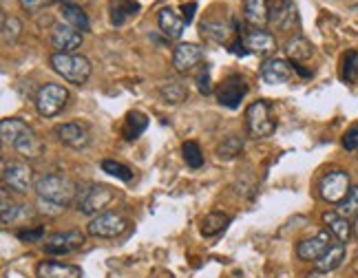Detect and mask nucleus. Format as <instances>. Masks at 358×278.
<instances>
[{
	"mask_svg": "<svg viewBox=\"0 0 358 278\" xmlns=\"http://www.w3.org/2000/svg\"><path fill=\"white\" fill-rule=\"evenodd\" d=\"M69 100V91L60 85H43L36 93V110L43 117H56Z\"/></svg>",
	"mask_w": 358,
	"mask_h": 278,
	"instance_id": "5",
	"label": "nucleus"
},
{
	"mask_svg": "<svg viewBox=\"0 0 358 278\" xmlns=\"http://www.w3.org/2000/svg\"><path fill=\"white\" fill-rule=\"evenodd\" d=\"M60 13H62V20L66 24H71L73 29H78V31H89L91 29L89 16H87L82 7H78V5H62Z\"/></svg>",
	"mask_w": 358,
	"mask_h": 278,
	"instance_id": "27",
	"label": "nucleus"
},
{
	"mask_svg": "<svg viewBox=\"0 0 358 278\" xmlns=\"http://www.w3.org/2000/svg\"><path fill=\"white\" fill-rule=\"evenodd\" d=\"M332 245V234H329L327 230L323 232H316L314 236H308V239L299 241L296 245V256L301 261H319L325 249Z\"/></svg>",
	"mask_w": 358,
	"mask_h": 278,
	"instance_id": "13",
	"label": "nucleus"
},
{
	"mask_svg": "<svg viewBox=\"0 0 358 278\" xmlns=\"http://www.w3.org/2000/svg\"><path fill=\"white\" fill-rule=\"evenodd\" d=\"M285 53H287V58H290L294 64H299V62H306V60L312 58V55H314V47H312L310 40H306L303 36H294V38L287 40Z\"/></svg>",
	"mask_w": 358,
	"mask_h": 278,
	"instance_id": "25",
	"label": "nucleus"
},
{
	"mask_svg": "<svg viewBox=\"0 0 358 278\" xmlns=\"http://www.w3.org/2000/svg\"><path fill=\"white\" fill-rule=\"evenodd\" d=\"M159 93L169 104H182L186 100V95H188V91H186V87L182 85V82H175V80L164 82V85L159 87Z\"/></svg>",
	"mask_w": 358,
	"mask_h": 278,
	"instance_id": "31",
	"label": "nucleus"
},
{
	"mask_svg": "<svg viewBox=\"0 0 358 278\" xmlns=\"http://www.w3.org/2000/svg\"><path fill=\"white\" fill-rule=\"evenodd\" d=\"M127 219L115 212H102L98 217H93L87 226V232L95 239H115V236L127 232Z\"/></svg>",
	"mask_w": 358,
	"mask_h": 278,
	"instance_id": "9",
	"label": "nucleus"
},
{
	"mask_svg": "<svg viewBox=\"0 0 358 278\" xmlns=\"http://www.w3.org/2000/svg\"><path fill=\"white\" fill-rule=\"evenodd\" d=\"M85 241H87V236L80 230H66V232H56L47 236L43 247L49 256H66V254H73L76 249H80L85 245Z\"/></svg>",
	"mask_w": 358,
	"mask_h": 278,
	"instance_id": "8",
	"label": "nucleus"
},
{
	"mask_svg": "<svg viewBox=\"0 0 358 278\" xmlns=\"http://www.w3.org/2000/svg\"><path fill=\"white\" fill-rule=\"evenodd\" d=\"M341 78L345 82H356V78H358V51L352 49L345 53V58H343Z\"/></svg>",
	"mask_w": 358,
	"mask_h": 278,
	"instance_id": "35",
	"label": "nucleus"
},
{
	"mask_svg": "<svg viewBox=\"0 0 358 278\" xmlns=\"http://www.w3.org/2000/svg\"><path fill=\"white\" fill-rule=\"evenodd\" d=\"M292 71H294V66L283 60V58H268L264 60V64H261V80L266 82V85H285L287 80L292 78Z\"/></svg>",
	"mask_w": 358,
	"mask_h": 278,
	"instance_id": "15",
	"label": "nucleus"
},
{
	"mask_svg": "<svg viewBox=\"0 0 358 278\" xmlns=\"http://www.w3.org/2000/svg\"><path fill=\"white\" fill-rule=\"evenodd\" d=\"M16 236L20 241L24 243H38V241H43V236H45V228L43 226H38L34 230H18Z\"/></svg>",
	"mask_w": 358,
	"mask_h": 278,
	"instance_id": "39",
	"label": "nucleus"
},
{
	"mask_svg": "<svg viewBox=\"0 0 358 278\" xmlns=\"http://www.w3.org/2000/svg\"><path fill=\"white\" fill-rule=\"evenodd\" d=\"M36 192H38V199L49 201V203L60 205V207H66V205L73 203L76 194H78V186L69 177L51 173V175H43L38 179Z\"/></svg>",
	"mask_w": 358,
	"mask_h": 278,
	"instance_id": "2",
	"label": "nucleus"
},
{
	"mask_svg": "<svg viewBox=\"0 0 358 278\" xmlns=\"http://www.w3.org/2000/svg\"><path fill=\"white\" fill-rule=\"evenodd\" d=\"M195 85H197V89H199L201 95H210L213 93V80H210V66L208 64H203L199 71H197Z\"/></svg>",
	"mask_w": 358,
	"mask_h": 278,
	"instance_id": "37",
	"label": "nucleus"
},
{
	"mask_svg": "<svg viewBox=\"0 0 358 278\" xmlns=\"http://www.w3.org/2000/svg\"><path fill=\"white\" fill-rule=\"evenodd\" d=\"M102 170H104L106 175H111V177L120 179V182H131V179H133V173H131L129 166H124V163H120V161H113V159H104V161H102Z\"/></svg>",
	"mask_w": 358,
	"mask_h": 278,
	"instance_id": "33",
	"label": "nucleus"
},
{
	"mask_svg": "<svg viewBox=\"0 0 358 278\" xmlns=\"http://www.w3.org/2000/svg\"><path fill=\"white\" fill-rule=\"evenodd\" d=\"M248 93V85H245V80L237 73H232L228 75L222 85H219L217 89V100L222 106L226 108H237L241 104V100L245 97Z\"/></svg>",
	"mask_w": 358,
	"mask_h": 278,
	"instance_id": "11",
	"label": "nucleus"
},
{
	"mask_svg": "<svg viewBox=\"0 0 358 278\" xmlns=\"http://www.w3.org/2000/svg\"><path fill=\"white\" fill-rule=\"evenodd\" d=\"M51 66L60 78H64L66 82L71 85H87V80L91 78L93 66L91 62L85 58V55H78V53H53L51 55Z\"/></svg>",
	"mask_w": 358,
	"mask_h": 278,
	"instance_id": "3",
	"label": "nucleus"
},
{
	"mask_svg": "<svg viewBox=\"0 0 358 278\" xmlns=\"http://www.w3.org/2000/svg\"><path fill=\"white\" fill-rule=\"evenodd\" d=\"M352 184H350V175L345 170H329L327 175L321 177L319 182V194L321 199L327 203H341L348 197Z\"/></svg>",
	"mask_w": 358,
	"mask_h": 278,
	"instance_id": "7",
	"label": "nucleus"
},
{
	"mask_svg": "<svg viewBox=\"0 0 358 278\" xmlns=\"http://www.w3.org/2000/svg\"><path fill=\"white\" fill-rule=\"evenodd\" d=\"M323 224L327 226V232L332 234L336 241L348 243V241L352 239L354 228H352V224H350V219H345L343 214H338L336 210L325 212V214H323Z\"/></svg>",
	"mask_w": 358,
	"mask_h": 278,
	"instance_id": "21",
	"label": "nucleus"
},
{
	"mask_svg": "<svg viewBox=\"0 0 358 278\" xmlns=\"http://www.w3.org/2000/svg\"><path fill=\"white\" fill-rule=\"evenodd\" d=\"M203 60V49L192 43H182L177 45L173 51V66L177 73H190L201 64Z\"/></svg>",
	"mask_w": 358,
	"mask_h": 278,
	"instance_id": "12",
	"label": "nucleus"
},
{
	"mask_svg": "<svg viewBox=\"0 0 358 278\" xmlns=\"http://www.w3.org/2000/svg\"><path fill=\"white\" fill-rule=\"evenodd\" d=\"M20 31H22V24L16 16H3V43L5 45L16 43Z\"/></svg>",
	"mask_w": 358,
	"mask_h": 278,
	"instance_id": "34",
	"label": "nucleus"
},
{
	"mask_svg": "<svg viewBox=\"0 0 358 278\" xmlns=\"http://www.w3.org/2000/svg\"><path fill=\"white\" fill-rule=\"evenodd\" d=\"M336 212L343 214L345 219H352L358 214V186H352L350 192H348V197L343 199L336 207Z\"/></svg>",
	"mask_w": 358,
	"mask_h": 278,
	"instance_id": "32",
	"label": "nucleus"
},
{
	"mask_svg": "<svg viewBox=\"0 0 358 278\" xmlns=\"http://www.w3.org/2000/svg\"><path fill=\"white\" fill-rule=\"evenodd\" d=\"M230 217L224 214V212H219V210H213L208 212L203 219H201V234L203 236H217L219 232H224L230 224Z\"/></svg>",
	"mask_w": 358,
	"mask_h": 278,
	"instance_id": "29",
	"label": "nucleus"
},
{
	"mask_svg": "<svg viewBox=\"0 0 358 278\" xmlns=\"http://www.w3.org/2000/svg\"><path fill=\"white\" fill-rule=\"evenodd\" d=\"M199 29L206 40H210V43H217V45L228 43V36L232 31L226 22H219V20H203Z\"/></svg>",
	"mask_w": 358,
	"mask_h": 278,
	"instance_id": "28",
	"label": "nucleus"
},
{
	"mask_svg": "<svg viewBox=\"0 0 358 278\" xmlns=\"http://www.w3.org/2000/svg\"><path fill=\"white\" fill-rule=\"evenodd\" d=\"M352 228H354V236L358 239V214L354 217V224H352Z\"/></svg>",
	"mask_w": 358,
	"mask_h": 278,
	"instance_id": "45",
	"label": "nucleus"
},
{
	"mask_svg": "<svg viewBox=\"0 0 358 278\" xmlns=\"http://www.w3.org/2000/svg\"><path fill=\"white\" fill-rule=\"evenodd\" d=\"M146 129H148V117L140 113V110H133V113H129L127 119H124L122 137L127 139V142H133V139L140 137Z\"/></svg>",
	"mask_w": 358,
	"mask_h": 278,
	"instance_id": "26",
	"label": "nucleus"
},
{
	"mask_svg": "<svg viewBox=\"0 0 358 278\" xmlns=\"http://www.w3.org/2000/svg\"><path fill=\"white\" fill-rule=\"evenodd\" d=\"M16 217H18V205L16 203H9L7 192H3V224L9 226L11 221H16Z\"/></svg>",
	"mask_w": 358,
	"mask_h": 278,
	"instance_id": "40",
	"label": "nucleus"
},
{
	"mask_svg": "<svg viewBox=\"0 0 358 278\" xmlns=\"http://www.w3.org/2000/svg\"><path fill=\"white\" fill-rule=\"evenodd\" d=\"M51 45L53 49H58V53H73L82 45V34L73 29L71 24L58 22L51 29Z\"/></svg>",
	"mask_w": 358,
	"mask_h": 278,
	"instance_id": "14",
	"label": "nucleus"
},
{
	"mask_svg": "<svg viewBox=\"0 0 358 278\" xmlns=\"http://www.w3.org/2000/svg\"><path fill=\"white\" fill-rule=\"evenodd\" d=\"M341 142H343V148L350 150V152L352 150H358V122L352 124V126L345 131V135H343Z\"/></svg>",
	"mask_w": 358,
	"mask_h": 278,
	"instance_id": "38",
	"label": "nucleus"
},
{
	"mask_svg": "<svg viewBox=\"0 0 358 278\" xmlns=\"http://www.w3.org/2000/svg\"><path fill=\"white\" fill-rule=\"evenodd\" d=\"M18 3L27 13H38V11L47 9L51 5V0H18Z\"/></svg>",
	"mask_w": 358,
	"mask_h": 278,
	"instance_id": "41",
	"label": "nucleus"
},
{
	"mask_svg": "<svg viewBox=\"0 0 358 278\" xmlns=\"http://www.w3.org/2000/svg\"><path fill=\"white\" fill-rule=\"evenodd\" d=\"M243 16L255 29H264L270 22V5L268 0H245L243 3Z\"/></svg>",
	"mask_w": 358,
	"mask_h": 278,
	"instance_id": "22",
	"label": "nucleus"
},
{
	"mask_svg": "<svg viewBox=\"0 0 358 278\" xmlns=\"http://www.w3.org/2000/svg\"><path fill=\"white\" fill-rule=\"evenodd\" d=\"M56 137L60 139V142L69 148L73 150H82L87 148L91 137H89V131L82 126V124L78 122H66V124H58L56 126Z\"/></svg>",
	"mask_w": 358,
	"mask_h": 278,
	"instance_id": "17",
	"label": "nucleus"
},
{
	"mask_svg": "<svg viewBox=\"0 0 358 278\" xmlns=\"http://www.w3.org/2000/svg\"><path fill=\"white\" fill-rule=\"evenodd\" d=\"M62 5H78V7H85V5H89L91 0H60Z\"/></svg>",
	"mask_w": 358,
	"mask_h": 278,
	"instance_id": "43",
	"label": "nucleus"
},
{
	"mask_svg": "<svg viewBox=\"0 0 358 278\" xmlns=\"http://www.w3.org/2000/svg\"><path fill=\"white\" fill-rule=\"evenodd\" d=\"M343 261H345V243H332L327 249H325V254L319 258V261H314V268L319 270V272H334L343 265Z\"/></svg>",
	"mask_w": 358,
	"mask_h": 278,
	"instance_id": "24",
	"label": "nucleus"
},
{
	"mask_svg": "<svg viewBox=\"0 0 358 278\" xmlns=\"http://www.w3.org/2000/svg\"><path fill=\"white\" fill-rule=\"evenodd\" d=\"M36 276L38 278H82L80 268L69 265V263H60V261H40L36 268Z\"/></svg>",
	"mask_w": 358,
	"mask_h": 278,
	"instance_id": "18",
	"label": "nucleus"
},
{
	"mask_svg": "<svg viewBox=\"0 0 358 278\" xmlns=\"http://www.w3.org/2000/svg\"><path fill=\"white\" fill-rule=\"evenodd\" d=\"M0 133H3L5 144H11L22 157L36 159L43 155V148H45L43 142H40V137L34 133L29 124H24L22 119H16V117L3 119L0 122Z\"/></svg>",
	"mask_w": 358,
	"mask_h": 278,
	"instance_id": "1",
	"label": "nucleus"
},
{
	"mask_svg": "<svg viewBox=\"0 0 358 278\" xmlns=\"http://www.w3.org/2000/svg\"><path fill=\"white\" fill-rule=\"evenodd\" d=\"M243 38V47L248 53L252 55H270L274 49H277V40H274V36L266 34V31H248L241 36Z\"/></svg>",
	"mask_w": 358,
	"mask_h": 278,
	"instance_id": "20",
	"label": "nucleus"
},
{
	"mask_svg": "<svg viewBox=\"0 0 358 278\" xmlns=\"http://www.w3.org/2000/svg\"><path fill=\"white\" fill-rule=\"evenodd\" d=\"M140 3L137 0H108V16L113 27H122L127 20L137 16Z\"/></svg>",
	"mask_w": 358,
	"mask_h": 278,
	"instance_id": "23",
	"label": "nucleus"
},
{
	"mask_svg": "<svg viewBox=\"0 0 358 278\" xmlns=\"http://www.w3.org/2000/svg\"><path fill=\"white\" fill-rule=\"evenodd\" d=\"M182 155H184V161L190 166V168H201L203 166V155H201V148L197 142H184Z\"/></svg>",
	"mask_w": 358,
	"mask_h": 278,
	"instance_id": "36",
	"label": "nucleus"
},
{
	"mask_svg": "<svg viewBox=\"0 0 358 278\" xmlns=\"http://www.w3.org/2000/svg\"><path fill=\"white\" fill-rule=\"evenodd\" d=\"M243 150V139L239 135H228L224 137V142L217 146V157L222 161H230L241 155Z\"/></svg>",
	"mask_w": 358,
	"mask_h": 278,
	"instance_id": "30",
	"label": "nucleus"
},
{
	"mask_svg": "<svg viewBox=\"0 0 358 278\" xmlns=\"http://www.w3.org/2000/svg\"><path fill=\"white\" fill-rule=\"evenodd\" d=\"M157 24L162 34L171 38V40H179L184 36V27H186V20L184 16H179V13L173 9V7H164L159 13H157Z\"/></svg>",
	"mask_w": 358,
	"mask_h": 278,
	"instance_id": "19",
	"label": "nucleus"
},
{
	"mask_svg": "<svg viewBox=\"0 0 358 278\" xmlns=\"http://www.w3.org/2000/svg\"><path fill=\"white\" fill-rule=\"evenodd\" d=\"M303 278H327V274H325V272H319V270H314V272L306 274Z\"/></svg>",
	"mask_w": 358,
	"mask_h": 278,
	"instance_id": "44",
	"label": "nucleus"
},
{
	"mask_svg": "<svg viewBox=\"0 0 358 278\" xmlns=\"http://www.w3.org/2000/svg\"><path fill=\"white\" fill-rule=\"evenodd\" d=\"M113 199H115L113 188H108L104 184H95V186H89L78 197V210L87 217H98Z\"/></svg>",
	"mask_w": 358,
	"mask_h": 278,
	"instance_id": "6",
	"label": "nucleus"
},
{
	"mask_svg": "<svg viewBox=\"0 0 358 278\" xmlns=\"http://www.w3.org/2000/svg\"><path fill=\"white\" fill-rule=\"evenodd\" d=\"M245 124H248V133H250V137H255V139L270 137L274 131H277V122L272 119L270 106L264 100L252 102L245 108Z\"/></svg>",
	"mask_w": 358,
	"mask_h": 278,
	"instance_id": "4",
	"label": "nucleus"
},
{
	"mask_svg": "<svg viewBox=\"0 0 358 278\" xmlns=\"http://www.w3.org/2000/svg\"><path fill=\"white\" fill-rule=\"evenodd\" d=\"M182 11H184V20H186V24H190V22H192V18H195L197 3H188V5H182Z\"/></svg>",
	"mask_w": 358,
	"mask_h": 278,
	"instance_id": "42",
	"label": "nucleus"
},
{
	"mask_svg": "<svg viewBox=\"0 0 358 278\" xmlns=\"http://www.w3.org/2000/svg\"><path fill=\"white\" fill-rule=\"evenodd\" d=\"M3 182L7 188H11L13 192H29L31 182H34V173L27 163L22 161H11L3 166Z\"/></svg>",
	"mask_w": 358,
	"mask_h": 278,
	"instance_id": "10",
	"label": "nucleus"
},
{
	"mask_svg": "<svg viewBox=\"0 0 358 278\" xmlns=\"http://www.w3.org/2000/svg\"><path fill=\"white\" fill-rule=\"evenodd\" d=\"M270 22L281 31H292L299 24V13L292 0H274L270 7Z\"/></svg>",
	"mask_w": 358,
	"mask_h": 278,
	"instance_id": "16",
	"label": "nucleus"
}]
</instances>
